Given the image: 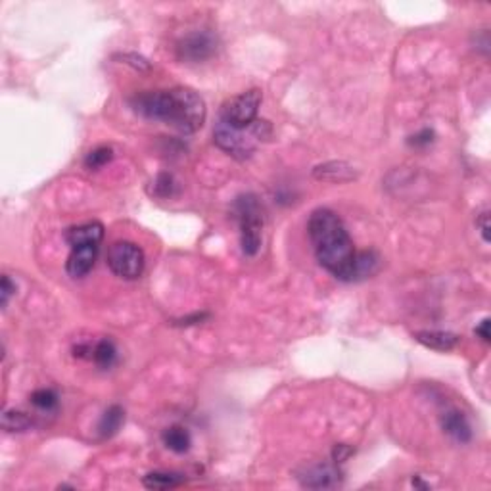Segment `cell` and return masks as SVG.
I'll list each match as a JSON object with an SVG mask.
<instances>
[{"label":"cell","instance_id":"26","mask_svg":"<svg viewBox=\"0 0 491 491\" xmlns=\"http://www.w3.org/2000/svg\"><path fill=\"white\" fill-rule=\"evenodd\" d=\"M16 294V284L10 280V277L8 275H4L2 277V288H0V297H2V307L6 309L8 302H10V297Z\"/></svg>","mask_w":491,"mask_h":491},{"label":"cell","instance_id":"1","mask_svg":"<svg viewBox=\"0 0 491 491\" xmlns=\"http://www.w3.org/2000/svg\"><path fill=\"white\" fill-rule=\"evenodd\" d=\"M307 233L321 267L336 278L352 283L357 252L344 221L332 209H315L309 217Z\"/></svg>","mask_w":491,"mask_h":491},{"label":"cell","instance_id":"12","mask_svg":"<svg viewBox=\"0 0 491 491\" xmlns=\"http://www.w3.org/2000/svg\"><path fill=\"white\" fill-rule=\"evenodd\" d=\"M102 238H104V225L98 221L83 223L65 231V240L71 248L81 244H100Z\"/></svg>","mask_w":491,"mask_h":491},{"label":"cell","instance_id":"9","mask_svg":"<svg viewBox=\"0 0 491 491\" xmlns=\"http://www.w3.org/2000/svg\"><path fill=\"white\" fill-rule=\"evenodd\" d=\"M98 248L100 244H81L71 248L70 258L65 263V271L71 278H83L87 277L88 273L93 271V267L98 258Z\"/></svg>","mask_w":491,"mask_h":491},{"label":"cell","instance_id":"8","mask_svg":"<svg viewBox=\"0 0 491 491\" xmlns=\"http://www.w3.org/2000/svg\"><path fill=\"white\" fill-rule=\"evenodd\" d=\"M297 480L303 487L311 490H328L336 487L342 482L340 468L328 463H317V465L305 466L302 472L297 474Z\"/></svg>","mask_w":491,"mask_h":491},{"label":"cell","instance_id":"14","mask_svg":"<svg viewBox=\"0 0 491 491\" xmlns=\"http://www.w3.org/2000/svg\"><path fill=\"white\" fill-rule=\"evenodd\" d=\"M378 269H380V255H378L376 252H372V250L359 252L357 253V259H355V269H353L352 283H357V280L372 277Z\"/></svg>","mask_w":491,"mask_h":491},{"label":"cell","instance_id":"22","mask_svg":"<svg viewBox=\"0 0 491 491\" xmlns=\"http://www.w3.org/2000/svg\"><path fill=\"white\" fill-rule=\"evenodd\" d=\"M31 403L41 411H51L58 409V394L51 388H43V390H37L31 394Z\"/></svg>","mask_w":491,"mask_h":491},{"label":"cell","instance_id":"16","mask_svg":"<svg viewBox=\"0 0 491 491\" xmlns=\"http://www.w3.org/2000/svg\"><path fill=\"white\" fill-rule=\"evenodd\" d=\"M123 418H125V411H123V407H120V405H112V407H107L106 413L102 415L100 418V424H98V434H100V438H112L114 434H117V430L121 428V424H123Z\"/></svg>","mask_w":491,"mask_h":491},{"label":"cell","instance_id":"25","mask_svg":"<svg viewBox=\"0 0 491 491\" xmlns=\"http://www.w3.org/2000/svg\"><path fill=\"white\" fill-rule=\"evenodd\" d=\"M476 227L480 228V233H482V238H484L485 244H490V211L487 209H484L482 213L476 217Z\"/></svg>","mask_w":491,"mask_h":491},{"label":"cell","instance_id":"24","mask_svg":"<svg viewBox=\"0 0 491 491\" xmlns=\"http://www.w3.org/2000/svg\"><path fill=\"white\" fill-rule=\"evenodd\" d=\"M434 142V131L432 129H422L421 132H416L415 137H411L409 144L415 148H424Z\"/></svg>","mask_w":491,"mask_h":491},{"label":"cell","instance_id":"27","mask_svg":"<svg viewBox=\"0 0 491 491\" xmlns=\"http://www.w3.org/2000/svg\"><path fill=\"white\" fill-rule=\"evenodd\" d=\"M353 455V449L349 448V445H336L334 448V451H332V459H334V463L336 465H342V463H346L347 460V457H352Z\"/></svg>","mask_w":491,"mask_h":491},{"label":"cell","instance_id":"17","mask_svg":"<svg viewBox=\"0 0 491 491\" xmlns=\"http://www.w3.org/2000/svg\"><path fill=\"white\" fill-rule=\"evenodd\" d=\"M184 482L183 474L176 472H150L142 478V484L148 490H171Z\"/></svg>","mask_w":491,"mask_h":491},{"label":"cell","instance_id":"5","mask_svg":"<svg viewBox=\"0 0 491 491\" xmlns=\"http://www.w3.org/2000/svg\"><path fill=\"white\" fill-rule=\"evenodd\" d=\"M263 95L259 88H252L248 93H242L238 96L228 98L223 107H221V117L225 123H228L234 129L244 131L248 127H252L258 121L259 106H261Z\"/></svg>","mask_w":491,"mask_h":491},{"label":"cell","instance_id":"29","mask_svg":"<svg viewBox=\"0 0 491 491\" xmlns=\"http://www.w3.org/2000/svg\"><path fill=\"white\" fill-rule=\"evenodd\" d=\"M490 327H491V321H490V319H487V317H485L484 321L480 322L478 327L474 328V334H476V336H480V338H482V340H484L485 344H487V342L491 340Z\"/></svg>","mask_w":491,"mask_h":491},{"label":"cell","instance_id":"18","mask_svg":"<svg viewBox=\"0 0 491 491\" xmlns=\"http://www.w3.org/2000/svg\"><path fill=\"white\" fill-rule=\"evenodd\" d=\"M90 359L95 361L100 369H112L117 361V349H115L114 342L107 340V338L98 342L90 352Z\"/></svg>","mask_w":491,"mask_h":491},{"label":"cell","instance_id":"23","mask_svg":"<svg viewBox=\"0 0 491 491\" xmlns=\"http://www.w3.org/2000/svg\"><path fill=\"white\" fill-rule=\"evenodd\" d=\"M114 60H120L121 63H127V65H131V68H134V70L139 71H150V62L146 60V58L139 56V54H134V52H125V54H115Z\"/></svg>","mask_w":491,"mask_h":491},{"label":"cell","instance_id":"10","mask_svg":"<svg viewBox=\"0 0 491 491\" xmlns=\"http://www.w3.org/2000/svg\"><path fill=\"white\" fill-rule=\"evenodd\" d=\"M441 428L443 432L453 438L455 441L459 443H468L472 440V430H470V424L466 421V416L457 409H448L440 418Z\"/></svg>","mask_w":491,"mask_h":491},{"label":"cell","instance_id":"2","mask_svg":"<svg viewBox=\"0 0 491 491\" xmlns=\"http://www.w3.org/2000/svg\"><path fill=\"white\" fill-rule=\"evenodd\" d=\"M132 110L146 120L165 121L184 134L196 132L206 123V104L192 88L176 87L158 93H142L131 98Z\"/></svg>","mask_w":491,"mask_h":491},{"label":"cell","instance_id":"4","mask_svg":"<svg viewBox=\"0 0 491 491\" xmlns=\"http://www.w3.org/2000/svg\"><path fill=\"white\" fill-rule=\"evenodd\" d=\"M107 267L115 277L137 280L144 271V252L129 240H117L107 250Z\"/></svg>","mask_w":491,"mask_h":491},{"label":"cell","instance_id":"28","mask_svg":"<svg viewBox=\"0 0 491 491\" xmlns=\"http://www.w3.org/2000/svg\"><path fill=\"white\" fill-rule=\"evenodd\" d=\"M206 319H209L208 313H196V315H192V317H183V319H176L173 324H175V327H190V324H198V322L206 321Z\"/></svg>","mask_w":491,"mask_h":491},{"label":"cell","instance_id":"11","mask_svg":"<svg viewBox=\"0 0 491 491\" xmlns=\"http://www.w3.org/2000/svg\"><path fill=\"white\" fill-rule=\"evenodd\" d=\"M313 176L319 181H327V183H349L353 179H357L359 173L346 162H327V164L317 165L313 169Z\"/></svg>","mask_w":491,"mask_h":491},{"label":"cell","instance_id":"15","mask_svg":"<svg viewBox=\"0 0 491 491\" xmlns=\"http://www.w3.org/2000/svg\"><path fill=\"white\" fill-rule=\"evenodd\" d=\"M162 440H164V445L167 449H171L173 453L183 455L190 449V434L189 430L183 428V426H171L162 434Z\"/></svg>","mask_w":491,"mask_h":491},{"label":"cell","instance_id":"7","mask_svg":"<svg viewBox=\"0 0 491 491\" xmlns=\"http://www.w3.org/2000/svg\"><path fill=\"white\" fill-rule=\"evenodd\" d=\"M217 51V37L209 31H192L176 43V56L184 62H204Z\"/></svg>","mask_w":491,"mask_h":491},{"label":"cell","instance_id":"19","mask_svg":"<svg viewBox=\"0 0 491 491\" xmlns=\"http://www.w3.org/2000/svg\"><path fill=\"white\" fill-rule=\"evenodd\" d=\"M33 424L31 416L21 411H6L2 415V428L8 432H23Z\"/></svg>","mask_w":491,"mask_h":491},{"label":"cell","instance_id":"3","mask_svg":"<svg viewBox=\"0 0 491 491\" xmlns=\"http://www.w3.org/2000/svg\"><path fill=\"white\" fill-rule=\"evenodd\" d=\"M236 219L240 225V246L246 258L258 255L261 248V228H263V211L259 206L258 198L253 194L240 196L236 204Z\"/></svg>","mask_w":491,"mask_h":491},{"label":"cell","instance_id":"13","mask_svg":"<svg viewBox=\"0 0 491 491\" xmlns=\"http://www.w3.org/2000/svg\"><path fill=\"white\" fill-rule=\"evenodd\" d=\"M415 338L422 346L435 349V352H451L459 344V336L453 332H445V330H422L415 334Z\"/></svg>","mask_w":491,"mask_h":491},{"label":"cell","instance_id":"20","mask_svg":"<svg viewBox=\"0 0 491 491\" xmlns=\"http://www.w3.org/2000/svg\"><path fill=\"white\" fill-rule=\"evenodd\" d=\"M114 159V150L110 146H98L95 150H90L85 158V167L88 171H98L104 165H107Z\"/></svg>","mask_w":491,"mask_h":491},{"label":"cell","instance_id":"21","mask_svg":"<svg viewBox=\"0 0 491 491\" xmlns=\"http://www.w3.org/2000/svg\"><path fill=\"white\" fill-rule=\"evenodd\" d=\"M176 181L171 173H159L156 181L152 183V194L156 198H171L176 194Z\"/></svg>","mask_w":491,"mask_h":491},{"label":"cell","instance_id":"6","mask_svg":"<svg viewBox=\"0 0 491 491\" xmlns=\"http://www.w3.org/2000/svg\"><path fill=\"white\" fill-rule=\"evenodd\" d=\"M213 140L221 150L227 152L234 159H248L255 152V134L252 131L244 132L234 129L223 120H219L213 127Z\"/></svg>","mask_w":491,"mask_h":491}]
</instances>
